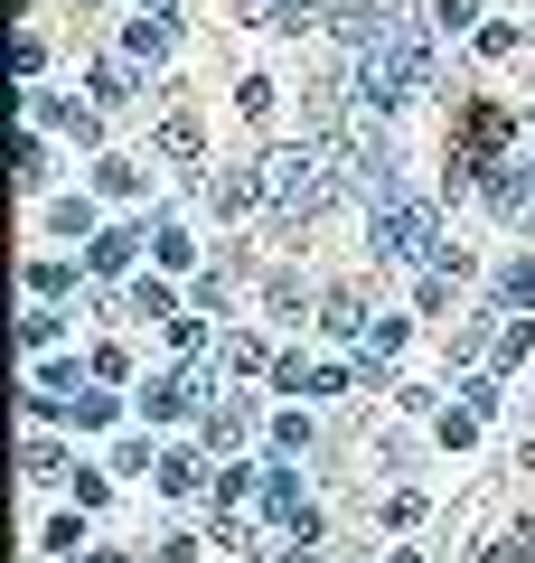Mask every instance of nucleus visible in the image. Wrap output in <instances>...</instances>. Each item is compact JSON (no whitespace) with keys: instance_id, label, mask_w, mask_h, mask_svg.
I'll use <instances>...</instances> for the list:
<instances>
[{"instance_id":"1","label":"nucleus","mask_w":535,"mask_h":563,"mask_svg":"<svg viewBox=\"0 0 535 563\" xmlns=\"http://www.w3.org/2000/svg\"><path fill=\"white\" fill-rule=\"evenodd\" d=\"M423 85H433V38H423V29H395V38L357 47V103H367V113H395Z\"/></svg>"},{"instance_id":"2","label":"nucleus","mask_w":535,"mask_h":563,"mask_svg":"<svg viewBox=\"0 0 535 563\" xmlns=\"http://www.w3.org/2000/svg\"><path fill=\"white\" fill-rule=\"evenodd\" d=\"M263 179H273L282 225L329 217V198H338V161H329V141H292V151H273V161H263Z\"/></svg>"},{"instance_id":"3","label":"nucleus","mask_w":535,"mask_h":563,"mask_svg":"<svg viewBox=\"0 0 535 563\" xmlns=\"http://www.w3.org/2000/svg\"><path fill=\"white\" fill-rule=\"evenodd\" d=\"M367 244H376L385 263H414V254H441V225H433V207H423V198H404V188H395V198L367 207Z\"/></svg>"},{"instance_id":"4","label":"nucleus","mask_w":535,"mask_h":563,"mask_svg":"<svg viewBox=\"0 0 535 563\" xmlns=\"http://www.w3.org/2000/svg\"><path fill=\"white\" fill-rule=\"evenodd\" d=\"M507 103H470V113H460V161L479 169V179H489V161H507Z\"/></svg>"},{"instance_id":"5","label":"nucleus","mask_w":535,"mask_h":563,"mask_svg":"<svg viewBox=\"0 0 535 563\" xmlns=\"http://www.w3.org/2000/svg\"><path fill=\"white\" fill-rule=\"evenodd\" d=\"M489 207L535 235V161H489Z\"/></svg>"},{"instance_id":"6","label":"nucleus","mask_w":535,"mask_h":563,"mask_svg":"<svg viewBox=\"0 0 535 563\" xmlns=\"http://www.w3.org/2000/svg\"><path fill=\"white\" fill-rule=\"evenodd\" d=\"M263 198H273L263 169H217V179H207V207H217V217H254Z\"/></svg>"},{"instance_id":"7","label":"nucleus","mask_w":535,"mask_h":563,"mask_svg":"<svg viewBox=\"0 0 535 563\" xmlns=\"http://www.w3.org/2000/svg\"><path fill=\"white\" fill-rule=\"evenodd\" d=\"M170 38H178V10H170V0H141L132 29H122V47H132V57H170Z\"/></svg>"},{"instance_id":"8","label":"nucleus","mask_w":535,"mask_h":563,"mask_svg":"<svg viewBox=\"0 0 535 563\" xmlns=\"http://www.w3.org/2000/svg\"><path fill=\"white\" fill-rule=\"evenodd\" d=\"M198 395H207V385L178 366V376H151V385H141V413H151V422H178V413H198Z\"/></svg>"},{"instance_id":"9","label":"nucleus","mask_w":535,"mask_h":563,"mask_svg":"<svg viewBox=\"0 0 535 563\" xmlns=\"http://www.w3.org/2000/svg\"><path fill=\"white\" fill-rule=\"evenodd\" d=\"M319 329H329V339H367V291H357V282H338V291H319Z\"/></svg>"},{"instance_id":"10","label":"nucleus","mask_w":535,"mask_h":563,"mask_svg":"<svg viewBox=\"0 0 535 563\" xmlns=\"http://www.w3.org/2000/svg\"><path fill=\"white\" fill-rule=\"evenodd\" d=\"M29 113H39V122H57L66 141H95V132H103V122H95L103 103H76V95H29Z\"/></svg>"},{"instance_id":"11","label":"nucleus","mask_w":535,"mask_h":563,"mask_svg":"<svg viewBox=\"0 0 535 563\" xmlns=\"http://www.w3.org/2000/svg\"><path fill=\"white\" fill-rule=\"evenodd\" d=\"M395 0H348V10H338V38H357V47H376V38H395Z\"/></svg>"},{"instance_id":"12","label":"nucleus","mask_w":535,"mask_h":563,"mask_svg":"<svg viewBox=\"0 0 535 563\" xmlns=\"http://www.w3.org/2000/svg\"><path fill=\"white\" fill-rule=\"evenodd\" d=\"M160 488H170V498H198V488H217V470L198 461V451H160V470H151Z\"/></svg>"},{"instance_id":"13","label":"nucleus","mask_w":535,"mask_h":563,"mask_svg":"<svg viewBox=\"0 0 535 563\" xmlns=\"http://www.w3.org/2000/svg\"><path fill=\"white\" fill-rule=\"evenodd\" d=\"M141 244H151V235H132V225H103V235L85 244V263H95V273H132Z\"/></svg>"},{"instance_id":"14","label":"nucleus","mask_w":535,"mask_h":563,"mask_svg":"<svg viewBox=\"0 0 535 563\" xmlns=\"http://www.w3.org/2000/svg\"><path fill=\"white\" fill-rule=\"evenodd\" d=\"M498 310H516V320H535V254L498 263Z\"/></svg>"},{"instance_id":"15","label":"nucleus","mask_w":535,"mask_h":563,"mask_svg":"<svg viewBox=\"0 0 535 563\" xmlns=\"http://www.w3.org/2000/svg\"><path fill=\"white\" fill-rule=\"evenodd\" d=\"M160 151H170V161H198V151H207V132H198V113H188V103H170V113H160Z\"/></svg>"},{"instance_id":"16","label":"nucleus","mask_w":535,"mask_h":563,"mask_svg":"<svg viewBox=\"0 0 535 563\" xmlns=\"http://www.w3.org/2000/svg\"><path fill=\"white\" fill-rule=\"evenodd\" d=\"M244 432H254V404H207V442L217 451H236Z\"/></svg>"},{"instance_id":"17","label":"nucleus","mask_w":535,"mask_h":563,"mask_svg":"<svg viewBox=\"0 0 535 563\" xmlns=\"http://www.w3.org/2000/svg\"><path fill=\"white\" fill-rule=\"evenodd\" d=\"M151 263H160V273H178V263H198L188 225H170V217H160V225H151Z\"/></svg>"},{"instance_id":"18","label":"nucleus","mask_w":535,"mask_h":563,"mask_svg":"<svg viewBox=\"0 0 535 563\" xmlns=\"http://www.w3.org/2000/svg\"><path fill=\"white\" fill-rule=\"evenodd\" d=\"M85 95H95L103 113H113V103H132V66H122V57H103L95 76H85Z\"/></svg>"},{"instance_id":"19","label":"nucleus","mask_w":535,"mask_h":563,"mask_svg":"<svg viewBox=\"0 0 535 563\" xmlns=\"http://www.w3.org/2000/svg\"><path fill=\"white\" fill-rule=\"evenodd\" d=\"M47 225H57V235H76V244L103 235V225H95V198H57V207H47Z\"/></svg>"},{"instance_id":"20","label":"nucleus","mask_w":535,"mask_h":563,"mask_svg":"<svg viewBox=\"0 0 535 563\" xmlns=\"http://www.w3.org/2000/svg\"><path fill=\"white\" fill-rule=\"evenodd\" d=\"M329 20V0H273V20L263 29H282V38H301V29H319Z\"/></svg>"},{"instance_id":"21","label":"nucleus","mask_w":535,"mask_h":563,"mask_svg":"<svg viewBox=\"0 0 535 563\" xmlns=\"http://www.w3.org/2000/svg\"><path fill=\"white\" fill-rule=\"evenodd\" d=\"M226 366H236V376H273V347H263L254 329H236V339H226Z\"/></svg>"},{"instance_id":"22","label":"nucleus","mask_w":535,"mask_h":563,"mask_svg":"<svg viewBox=\"0 0 535 563\" xmlns=\"http://www.w3.org/2000/svg\"><path fill=\"white\" fill-rule=\"evenodd\" d=\"M273 103H282L273 76H244V85H236V113H244V122H273Z\"/></svg>"},{"instance_id":"23","label":"nucleus","mask_w":535,"mask_h":563,"mask_svg":"<svg viewBox=\"0 0 535 563\" xmlns=\"http://www.w3.org/2000/svg\"><path fill=\"white\" fill-rule=\"evenodd\" d=\"M95 179H103V198H141V179H151V169H141V161H103Z\"/></svg>"},{"instance_id":"24","label":"nucleus","mask_w":535,"mask_h":563,"mask_svg":"<svg viewBox=\"0 0 535 563\" xmlns=\"http://www.w3.org/2000/svg\"><path fill=\"white\" fill-rule=\"evenodd\" d=\"M57 329H66V310H57V301H39V310L20 320V339H29V347H57Z\"/></svg>"},{"instance_id":"25","label":"nucleus","mask_w":535,"mask_h":563,"mask_svg":"<svg viewBox=\"0 0 535 563\" xmlns=\"http://www.w3.org/2000/svg\"><path fill=\"white\" fill-rule=\"evenodd\" d=\"M132 320H178V301H170V282H141V291H132Z\"/></svg>"},{"instance_id":"26","label":"nucleus","mask_w":535,"mask_h":563,"mask_svg":"<svg viewBox=\"0 0 535 563\" xmlns=\"http://www.w3.org/2000/svg\"><path fill=\"white\" fill-rule=\"evenodd\" d=\"M273 451H282V461H301V451H310V413H282L273 422Z\"/></svg>"},{"instance_id":"27","label":"nucleus","mask_w":535,"mask_h":563,"mask_svg":"<svg viewBox=\"0 0 535 563\" xmlns=\"http://www.w3.org/2000/svg\"><path fill=\"white\" fill-rule=\"evenodd\" d=\"M470 20H479V0H433V29H441V38H460Z\"/></svg>"},{"instance_id":"28","label":"nucleus","mask_w":535,"mask_h":563,"mask_svg":"<svg viewBox=\"0 0 535 563\" xmlns=\"http://www.w3.org/2000/svg\"><path fill=\"white\" fill-rule=\"evenodd\" d=\"M20 188H47V141H39V132L20 141Z\"/></svg>"},{"instance_id":"29","label":"nucleus","mask_w":535,"mask_h":563,"mask_svg":"<svg viewBox=\"0 0 535 563\" xmlns=\"http://www.w3.org/2000/svg\"><path fill=\"white\" fill-rule=\"evenodd\" d=\"M66 282H76V273H66V263H29V291H39V301H57Z\"/></svg>"},{"instance_id":"30","label":"nucleus","mask_w":535,"mask_h":563,"mask_svg":"<svg viewBox=\"0 0 535 563\" xmlns=\"http://www.w3.org/2000/svg\"><path fill=\"white\" fill-rule=\"evenodd\" d=\"M263 301H273L282 320H292V310H301V273H273V282H263Z\"/></svg>"},{"instance_id":"31","label":"nucleus","mask_w":535,"mask_h":563,"mask_svg":"<svg viewBox=\"0 0 535 563\" xmlns=\"http://www.w3.org/2000/svg\"><path fill=\"white\" fill-rule=\"evenodd\" d=\"M170 347H178V357H198V347H207V320H188V310H178V320H170Z\"/></svg>"},{"instance_id":"32","label":"nucleus","mask_w":535,"mask_h":563,"mask_svg":"<svg viewBox=\"0 0 535 563\" xmlns=\"http://www.w3.org/2000/svg\"><path fill=\"white\" fill-rule=\"evenodd\" d=\"M29 479H66V451L57 442H29Z\"/></svg>"},{"instance_id":"33","label":"nucleus","mask_w":535,"mask_h":563,"mask_svg":"<svg viewBox=\"0 0 535 563\" xmlns=\"http://www.w3.org/2000/svg\"><path fill=\"white\" fill-rule=\"evenodd\" d=\"M423 517V488H385V526H414Z\"/></svg>"},{"instance_id":"34","label":"nucleus","mask_w":535,"mask_h":563,"mask_svg":"<svg viewBox=\"0 0 535 563\" xmlns=\"http://www.w3.org/2000/svg\"><path fill=\"white\" fill-rule=\"evenodd\" d=\"M479 57H516V20H489V29H479Z\"/></svg>"},{"instance_id":"35","label":"nucleus","mask_w":535,"mask_h":563,"mask_svg":"<svg viewBox=\"0 0 535 563\" xmlns=\"http://www.w3.org/2000/svg\"><path fill=\"white\" fill-rule=\"evenodd\" d=\"M66 413H76L85 432H95V422H113V395H85V385H76V404H66Z\"/></svg>"},{"instance_id":"36","label":"nucleus","mask_w":535,"mask_h":563,"mask_svg":"<svg viewBox=\"0 0 535 563\" xmlns=\"http://www.w3.org/2000/svg\"><path fill=\"white\" fill-rule=\"evenodd\" d=\"M498 563H535V526H507L498 536Z\"/></svg>"},{"instance_id":"37","label":"nucleus","mask_w":535,"mask_h":563,"mask_svg":"<svg viewBox=\"0 0 535 563\" xmlns=\"http://www.w3.org/2000/svg\"><path fill=\"white\" fill-rule=\"evenodd\" d=\"M151 563H198V544H188V536H160V554Z\"/></svg>"},{"instance_id":"38","label":"nucleus","mask_w":535,"mask_h":563,"mask_svg":"<svg viewBox=\"0 0 535 563\" xmlns=\"http://www.w3.org/2000/svg\"><path fill=\"white\" fill-rule=\"evenodd\" d=\"M236 20H254V29H263V20H273V0H236Z\"/></svg>"},{"instance_id":"39","label":"nucleus","mask_w":535,"mask_h":563,"mask_svg":"<svg viewBox=\"0 0 535 563\" xmlns=\"http://www.w3.org/2000/svg\"><path fill=\"white\" fill-rule=\"evenodd\" d=\"M66 563H132V554H113V544H95V554H66Z\"/></svg>"},{"instance_id":"40","label":"nucleus","mask_w":535,"mask_h":563,"mask_svg":"<svg viewBox=\"0 0 535 563\" xmlns=\"http://www.w3.org/2000/svg\"><path fill=\"white\" fill-rule=\"evenodd\" d=\"M263 563H310V554H263Z\"/></svg>"},{"instance_id":"41","label":"nucleus","mask_w":535,"mask_h":563,"mask_svg":"<svg viewBox=\"0 0 535 563\" xmlns=\"http://www.w3.org/2000/svg\"><path fill=\"white\" fill-rule=\"evenodd\" d=\"M526 113H535V95H526Z\"/></svg>"}]
</instances>
